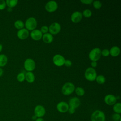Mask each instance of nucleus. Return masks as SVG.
<instances>
[{"label": "nucleus", "instance_id": "f257e3e1", "mask_svg": "<svg viewBox=\"0 0 121 121\" xmlns=\"http://www.w3.org/2000/svg\"><path fill=\"white\" fill-rule=\"evenodd\" d=\"M105 115L104 113L99 110H97L93 112L91 115V121H105Z\"/></svg>", "mask_w": 121, "mask_h": 121}, {"label": "nucleus", "instance_id": "f03ea898", "mask_svg": "<svg viewBox=\"0 0 121 121\" xmlns=\"http://www.w3.org/2000/svg\"><path fill=\"white\" fill-rule=\"evenodd\" d=\"M75 86L72 83L67 82L62 86L61 92L64 95H68L71 94L75 91Z\"/></svg>", "mask_w": 121, "mask_h": 121}, {"label": "nucleus", "instance_id": "7ed1b4c3", "mask_svg": "<svg viewBox=\"0 0 121 121\" xmlns=\"http://www.w3.org/2000/svg\"><path fill=\"white\" fill-rule=\"evenodd\" d=\"M97 77V73L95 69L89 67L86 69L85 72V77L88 81H93L95 80Z\"/></svg>", "mask_w": 121, "mask_h": 121}, {"label": "nucleus", "instance_id": "20e7f679", "mask_svg": "<svg viewBox=\"0 0 121 121\" xmlns=\"http://www.w3.org/2000/svg\"><path fill=\"white\" fill-rule=\"evenodd\" d=\"M101 56V50L99 48H95L93 49L89 53L88 57L91 61H97L98 60Z\"/></svg>", "mask_w": 121, "mask_h": 121}, {"label": "nucleus", "instance_id": "39448f33", "mask_svg": "<svg viewBox=\"0 0 121 121\" xmlns=\"http://www.w3.org/2000/svg\"><path fill=\"white\" fill-rule=\"evenodd\" d=\"M25 26L28 31H33L35 29L37 26V21L33 17H29L25 22Z\"/></svg>", "mask_w": 121, "mask_h": 121}, {"label": "nucleus", "instance_id": "423d86ee", "mask_svg": "<svg viewBox=\"0 0 121 121\" xmlns=\"http://www.w3.org/2000/svg\"><path fill=\"white\" fill-rule=\"evenodd\" d=\"M24 67L26 70L28 72H31L34 70L35 67V61L30 58L26 59L24 63Z\"/></svg>", "mask_w": 121, "mask_h": 121}, {"label": "nucleus", "instance_id": "0eeeda50", "mask_svg": "<svg viewBox=\"0 0 121 121\" xmlns=\"http://www.w3.org/2000/svg\"><path fill=\"white\" fill-rule=\"evenodd\" d=\"M61 30V26L60 24L57 22L52 23L48 27L49 33L52 35H54L58 34Z\"/></svg>", "mask_w": 121, "mask_h": 121}, {"label": "nucleus", "instance_id": "6e6552de", "mask_svg": "<svg viewBox=\"0 0 121 121\" xmlns=\"http://www.w3.org/2000/svg\"><path fill=\"white\" fill-rule=\"evenodd\" d=\"M46 113L45 108L42 105H36L34 109V114L37 118H42Z\"/></svg>", "mask_w": 121, "mask_h": 121}, {"label": "nucleus", "instance_id": "1a4fd4ad", "mask_svg": "<svg viewBox=\"0 0 121 121\" xmlns=\"http://www.w3.org/2000/svg\"><path fill=\"white\" fill-rule=\"evenodd\" d=\"M53 63L58 67H60L64 64L65 59L64 57L60 54L55 55L52 59Z\"/></svg>", "mask_w": 121, "mask_h": 121}, {"label": "nucleus", "instance_id": "9d476101", "mask_svg": "<svg viewBox=\"0 0 121 121\" xmlns=\"http://www.w3.org/2000/svg\"><path fill=\"white\" fill-rule=\"evenodd\" d=\"M45 9L48 12H54L58 9V4L55 1H49L46 4Z\"/></svg>", "mask_w": 121, "mask_h": 121}, {"label": "nucleus", "instance_id": "9b49d317", "mask_svg": "<svg viewBox=\"0 0 121 121\" xmlns=\"http://www.w3.org/2000/svg\"><path fill=\"white\" fill-rule=\"evenodd\" d=\"M57 110L60 113H65L68 111L69 105L68 104L64 101H61L58 103L56 106Z\"/></svg>", "mask_w": 121, "mask_h": 121}, {"label": "nucleus", "instance_id": "f8f14e48", "mask_svg": "<svg viewBox=\"0 0 121 121\" xmlns=\"http://www.w3.org/2000/svg\"><path fill=\"white\" fill-rule=\"evenodd\" d=\"M104 101L107 105H113L116 103L117 98L113 95L109 94L104 97Z\"/></svg>", "mask_w": 121, "mask_h": 121}, {"label": "nucleus", "instance_id": "ddd939ff", "mask_svg": "<svg viewBox=\"0 0 121 121\" xmlns=\"http://www.w3.org/2000/svg\"><path fill=\"white\" fill-rule=\"evenodd\" d=\"M82 13L78 11L73 12L70 17V19L71 21L74 23H79L82 18Z\"/></svg>", "mask_w": 121, "mask_h": 121}, {"label": "nucleus", "instance_id": "4468645a", "mask_svg": "<svg viewBox=\"0 0 121 121\" xmlns=\"http://www.w3.org/2000/svg\"><path fill=\"white\" fill-rule=\"evenodd\" d=\"M68 104L69 105V107L76 109L79 106L80 104V101L78 98L77 97H73L69 99Z\"/></svg>", "mask_w": 121, "mask_h": 121}, {"label": "nucleus", "instance_id": "2eb2a0df", "mask_svg": "<svg viewBox=\"0 0 121 121\" xmlns=\"http://www.w3.org/2000/svg\"><path fill=\"white\" fill-rule=\"evenodd\" d=\"M29 35V31L24 28L18 30L17 32V36L21 40H25L28 37Z\"/></svg>", "mask_w": 121, "mask_h": 121}, {"label": "nucleus", "instance_id": "dca6fc26", "mask_svg": "<svg viewBox=\"0 0 121 121\" xmlns=\"http://www.w3.org/2000/svg\"><path fill=\"white\" fill-rule=\"evenodd\" d=\"M43 36V34L38 29H35L31 31L30 33V36L33 40L35 41L40 40Z\"/></svg>", "mask_w": 121, "mask_h": 121}, {"label": "nucleus", "instance_id": "f3484780", "mask_svg": "<svg viewBox=\"0 0 121 121\" xmlns=\"http://www.w3.org/2000/svg\"><path fill=\"white\" fill-rule=\"evenodd\" d=\"M42 39L43 41L47 43H51L53 40V37L52 35L50 33L44 34L42 36Z\"/></svg>", "mask_w": 121, "mask_h": 121}, {"label": "nucleus", "instance_id": "a211bd4d", "mask_svg": "<svg viewBox=\"0 0 121 121\" xmlns=\"http://www.w3.org/2000/svg\"><path fill=\"white\" fill-rule=\"evenodd\" d=\"M110 54L112 57H116L120 53V49L117 46H112L110 50Z\"/></svg>", "mask_w": 121, "mask_h": 121}, {"label": "nucleus", "instance_id": "6ab92c4d", "mask_svg": "<svg viewBox=\"0 0 121 121\" xmlns=\"http://www.w3.org/2000/svg\"><path fill=\"white\" fill-rule=\"evenodd\" d=\"M25 79L29 83H33L35 80V77L32 72H27L25 74Z\"/></svg>", "mask_w": 121, "mask_h": 121}, {"label": "nucleus", "instance_id": "aec40b11", "mask_svg": "<svg viewBox=\"0 0 121 121\" xmlns=\"http://www.w3.org/2000/svg\"><path fill=\"white\" fill-rule=\"evenodd\" d=\"M8 61L7 56L4 54H0V67L5 66Z\"/></svg>", "mask_w": 121, "mask_h": 121}, {"label": "nucleus", "instance_id": "412c9836", "mask_svg": "<svg viewBox=\"0 0 121 121\" xmlns=\"http://www.w3.org/2000/svg\"><path fill=\"white\" fill-rule=\"evenodd\" d=\"M6 6L8 8H13L15 7L18 3V0H6Z\"/></svg>", "mask_w": 121, "mask_h": 121}, {"label": "nucleus", "instance_id": "4be33fe9", "mask_svg": "<svg viewBox=\"0 0 121 121\" xmlns=\"http://www.w3.org/2000/svg\"><path fill=\"white\" fill-rule=\"evenodd\" d=\"M15 27L18 30L24 28L25 26V24L24 22L21 20H16L14 24Z\"/></svg>", "mask_w": 121, "mask_h": 121}, {"label": "nucleus", "instance_id": "5701e85b", "mask_svg": "<svg viewBox=\"0 0 121 121\" xmlns=\"http://www.w3.org/2000/svg\"><path fill=\"white\" fill-rule=\"evenodd\" d=\"M113 110L115 113L120 114L121 113V103H116L113 106Z\"/></svg>", "mask_w": 121, "mask_h": 121}, {"label": "nucleus", "instance_id": "b1692460", "mask_svg": "<svg viewBox=\"0 0 121 121\" xmlns=\"http://www.w3.org/2000/svg\"><path fill=\"white\" fill-rule=\"evenodd\" d=\"M95 80L97 83L99 84H103L105 82V77L102 75H100L98 76H97Z\"/></svg>", "mask_w": 121, "mask_h": 121}, {"label": "nucleus", "instance_id": "393cba45", "mask_svg": "<svg viewBox=\"0 0 121 121\" xmlns=\"http://www.w3.org/2000/svg\"><path fill=\"white\" fill-rule=\"evenodd\" d=\"M75 91L76 94L78 96H83L85 94V90L84 89L81 87H77L75 89Z\"/></svg>", "mask_w": 121, "mask_h": 121}, {"label": "nucleus", "instance_id": "a878e982", "mask_svg": "<svg viewBox=\"0 0 121 121\" xmlns=\"http://www.w3.org/2000/svg\"><path fill=\"white\" fill-rule=\"evenodd\" d=\"M17 78L18 81L20 82H22L24 81L25 79V74L23 72L19 73L17 77Z\"/></svg>", "mask_w": 121, "mask_h": 121}, {"label": "nucleus", "instance_id": "bb28decb", "mask_svg": "<svg viewBox=\"0 0 121 121\" xmlns=\"http://www.w3.org/2000/svg\"><path fill=\"white\" fill-rule=\"evenodd\" d=\"M82 16L85 17H89L92 16V11L88 9H86L83 11Z\"/></svg>", "mask_w": 121, "mask_h": 121}, {"label": "nucleus", "instance_id": "cd10ccee", "mask_svg": "<svg viewBox=\"0 0 121 121\" xmlns=\"http://www.w3.org/2000/svg\"><path fill=\"white\" fill-rule=\"evenodd\" d=\"M93 5L94 8L96 9H99L101 8L102 6V4L101 1H98V0H95V1H93Z\"/></svg>", "mask_w": 121, "mask_h": 121}, {"label": "nucleus", "instance_id": "c85d7f7f", "mask_svg": "<svg viewBox=\"0 0 121 121\" xmlns=\"http://www.w3.org/2000/svg\"><path fill=\"white\" fill-rule=\"evenodd\" d=\"M112 119L114 121H121V116L120 115V114L114 113L112 115Z\"/></svg>", "mask_w": 121, "mask_h": 121}, {"label": "nucleus", "instance_id": "c756f323", "mask_svg": "<svg viewBox=\"0 0 121 121\" xmlns=\"http://www.w3.org/2000/svg\"><path fill=\"white\" fill-rule=\"evenodd\" d=\"M110 55L109 50L107 49H104L101 51V55L104 57H107Z\"/></svg>", "mask_w": 121, "mask_h": 121}, {"label": "nucleus", "instance_id": "7c9ffc66", "mask_svg": "<svg viewBox=\"0 0 121 121\" xmlns=\"http://www.w3.org/2000/svg\"><path fill=\"white\" fill-rule=\"evenodd\" d=\"M6 6V1L4 0H0V10L4 9Z\"/></svg>", "mask_w": 121, "mask_h": 121}, {"label": "nucleus", "instance_id": "2f4dec72", "mask_svg": "<svg viewBox=\"0 0 121 121\" xmlns=\"http://www.w3.org/2000/svg\"><path fill=\"white\" fill-rule=\"evenodd\" d=\"M40 30L42 34L47 33L48 31V27L46 26H43L41 27V29Z\"/></svg>", "mask_w": 121, "mask_h": 121}, {"label": "nucleus", "instance_id": "473e14b6", "mask_svg": "<svg viewBox=\"0 0 121 121\" xmlns=\"http://www.w3.org/2000/svg\"><path fill=\"white\" fill-rule=\"evenodd\" d=\"M80 2L84 4L89 5L93 3V0H81Z\"/></svg>", "mask_w": 121, "mask_h": 121}, {"label": "nucleus", "instance_id": "72a5a7b5", "mask_svg": "<svg viewBox=\"0 0 121 121\" xmlns=\"http://www.w3.org/2000/svg\"><path fill=\"white\" fill-rule=\"evenodd\" d=\"M64 65L67 67H69L72 65V62L69 60H65Z\"/></svg>", "mask_w": 121, "mask_h": 121}, {"label": "nucleus", "instance_id": "f704fd0d", "mask_svg": "<svg viewBox=\"0 0 121 121\" xmlns=\"http://www.w3.org/2000/svg\"><path fill=\"white\" fill-rule=\"evenodd\" d=\"M75 110H76V109H74V108H71V107H69L68 112L70 114H73V113H75Z\"/></svg>", "mask_w": 121, "mask_h": 121}, {"label": "nucleus", "instance_id": "c9c22d12", "mask_svg": "<svg viewBox=\"0 0 121 121\" xmlns=\"http://www.w3.org/2000/svg\"><path fill=\"white\" fill-rule=\"evenodd\" d=\"M91 65L92 66V68H95L97 65V62L96 61H92L91 63Z\"/></svg>", "mask_w": 121, "mask_h": 121}, {"label": "nucleus", "instance_id": "e433bc0d", "mask_svg": "<svg viewBox=\"0 0 121 121\" xmlns=\"http://www.w3.org/2000/svg\"><path fill=\"white\" fill-rule=\"evenodd\" d=\"M35 121H45L42 118H37V119L35 120Z\"/></svg>", "mask_w": 121, "mask_h": 121}, {"label": "nucleus", "instance_id": "4c0bfd02", "mask_svg": "<svg viewBox=\"0 0 121 121\" xmlns=\"http://www.w3.org/2000/svg\"><path fill=\"white\" fill-rule=\"evenodd\" d=\"M3 70L2 69V68L0 67V77L3 75Z\"/></svg>", "mask_w": 121, "mask_h": 121}, {"label": "nucleus", "instance_id": "58836bf2", "mask_svg": "<svg viewBox=\"0 0 121 121\" xmlns=\"http://www.w3.org/2000/svg\"><path fill=\"white\" fill-rule=\"evenodd\" d=\"M12 11V8H8L7 9V11L9 12H10Z\"/></svg>", "mask_w": 121, "mask_h": 121}, {"label": "nucleus", "instance_id": "ea45409f", "mask_svg": "<svg viewBox=\"0 0 121 121\" xmlns=\"http://www.w3.org/2000/svg\"><path fill=\"white\" fill-rule=\"evenodd\" d=\"M2 49H3V46L1 43H0V53L2 51Z\"/></svg>", "mask_w": 121, "mask_h": 121}, {"label": "nucleus", "instance_id": "a19ab883", "mask_svg": "<svg viewBox=\"0 0 121 121\" xmlns=\"http://www.w3.org/2000/svg\"><path fill=\"white\" fill-rule=\"evenodd\" d=\"M32 119H33V120H35L37 119V117L34 115H33V116L32 117Z\"/></svg>", "mask_w": 121, "mask_h": 121}, {"label": "nucleus", "instance_id": "79ce46f5", "mask_svg": "<svg viewBox=\"0 0 121 121\" xmlns=\"http://www.w3.org/2000/svg\"></svg>", "mask_w": 121, "mask_h": 121}]
</instances>
